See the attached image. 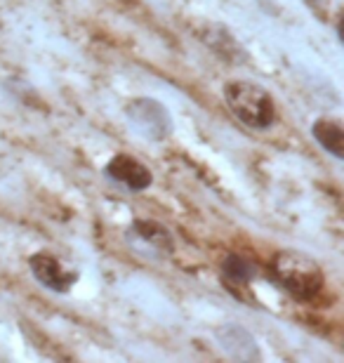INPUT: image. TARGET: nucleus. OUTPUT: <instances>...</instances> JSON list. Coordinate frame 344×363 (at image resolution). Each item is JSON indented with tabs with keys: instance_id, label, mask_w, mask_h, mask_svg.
Here are the masks:
<instances>
[{
	"instance_id": "nucleus-4",
	"label": "nucleus",
	"mask_w": 344,
	"mask_h": 363,
	"mask_svg": "<svg viewBox=\"0 0 344 363\" xmlns=\"http://www.w3.org/2000/svg\"><path fill=\"white\" fill-rule=\"evenodd\" d=\"M28 269L43 288L52 290V293H69L78 281V272L69 269L62 259H57L50 252H35L28 257Z\"/></svg>"
},
{
	"instance_id": "nucleus-7",
	"label": "nucleus",
	"mask_w": 344,
	"mask_h": 363,
	"mask_svg": "<svg viewBox=\"0 0 344 363\" xmlns=\"http://www.w3.org/2000/svg\"><path fill=\"white\" fill-rule=\"evenodd\" d=\"M314 140L318 142L321 149H326L333 158L342 161L344 158V128L338 118H318L311 125Z\"/></svg>"
},
{
	"instance_id": "nucleus-6",
	"label": "nucleus",
	"mask_w": 344,
	"mask_h": 363,
	"mask_svg": "<svg viewBox=\"0 0 344 363\" xmlns=\"http://www.w3.org/2000/svg\"><path fill=\"white\" fill-rule=\"evenodd\" d=\"M215 335H217L219 347H222L231 359H238V361H257L260 359V350H257V345H255V337L245 328H240V325H236V323L222 325Z\"/></svg>"
},
{
	"instance_id": "nucleus-2",
	"label": "nucleus",
	"mask_w": 344,
	"mask_h": 363,
	"mask_svg": "<svg viewBox=\"0 0 344 363\" xmlns=\"http://www.w3.org/2000/svg\"><path fill=\"white\" fill-rule=\"evenodd\" d=\"M224 101L231 113L253 130H267L276 123V101L257 83L231 81L224 85Z\"/></svg>"
},
{
	"instance_id": "nucleus-3",
	"label": "nucleus",
	"mask_w": 344,
	"mask_h": 363,
	"mask_svg": "<svg viewBox=\"0 0 344 363\" xmlns=\"http://www.w3.org/2000/svg\"><path fill=\"white\" fill-rule=\"evenodd\" d=\"M126 118L144 140L163 142L172 135L170 111L153 97H135L126 104Z\"/></svg>"
},
{
	"instance_id": "nucleus-5",
	"label": "nucleus",
	"mask_w": 344,
	"mask_h": 363,
	"mask_svg": "<svg viewBox=\"0 0 344 363\" xmlns=\"http://www.w3.org/2000/svg\"><path fill=\"white\" fill-rule=\"evenodd\" d=\"M104 172L109 175V179L128 186L130 191H144V189H149L153 182L151 170L130 154H116L111 161L106 163Z\"/></svg>"
},
{
	"instance_id": "nucleus-10",
	"label": "nucleus",
	"mask_w": 344,
	"mask_h": 363,
	"mask_svg": "<svg viewBox=\"0 0 344 363\" xmlns=\"http://www.w3.org/2000/svg\"><path fill=\"white\" fill-rule=\"evenodd\" d=\"M306 3L314 5V7H318V5H321V0H306Z\"/></svg>"
},
{
	"instance_id": "nucleus-1",
	"label": "nucleus",
	"mask_w": 344,
	"mask_h": 363,
	"mask_svg": "<svg viewBox=\"0 0 344 363\" xmlns=\"http://www.w3.org/2000/svg\"><path fill=\"white\" fill-rule=\"evenodd\" d=\"M272 274L278 281V286L288 290L299 302H314L326 288V276L321 272V267L311 257L292 250L276 252Z\"/></svg>"
},
{
	"instance_id": "nucleus-8",
	"label": "nucleus",
	"mask_w": 344,
	"mask_h": 363,
	"mask_svg": "<svg viewBox=\"0 0 344 363\" xmlns=\"http://www.w3.org/2000/svg\"><path fill=\"white\" fill-rule=\"evenodd\" d=\"M135 231L146 243H151L156 250H165V252L174 250V238L163 224H158L153 220H139V222H135Z\"/></svg>"
},
{
	"instance_id": "nucleus-9",
	"label": "nucleus",
	"mask_w": 344,
	"mask_h": 363,
	"mask_svg": "<svg viewBox=\"0 0 344 363\" xmlns=\"http://www.w3.org/2000/svg\"><path fill=\"white\" fill-rule=\"evenodd\" d=\"M222 276L229 283V290H236L238 286H248L255 279V267L240 255H229L222 264Z\"/></svg>"
}]
</instances>
